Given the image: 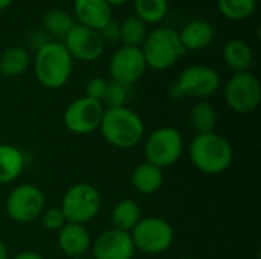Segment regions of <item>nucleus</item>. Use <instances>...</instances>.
<instances>
[{"label": "nucleus", "mask_w": 261, "mask_h": 259, "mask_svg": "<svg viewBox=\"0 0 261 259\" xmlns=\"http://www.w3.org/2000/svg\"><path fill=\"white\" fill-rule=\"evenodd\" d=\"M99 130L102 137L115 148H135L144 137L145 125L138 113L128 107L106 108Z\"/></svg>", "instance_id": "7ed1b4c3"}, {"label": "nucleus", "mask_w": 261, "mask_h": 259, "mask_svg": "<svg viewBox=\"0 0 261 259\" xmlns=\"http://www.w3.org/2000/svg\"><path fill=\"white\" fill-rule=\"evenodd\" d=\"M147 69L148 67L141 47L121 46L115 50L109 61V73L112 81L125 87L138 82Z\"/></svg>", "instance_id": "f8f14e48"}, {"label": "nucleus", "mask_w": 261, "mask_h": 259, "mask_svg": "<svg viewBox=\"0 0 261 259\" xmlns=\"http://www.w3.org/2000/svg\"><path fill=\"white\" fill-rule=\"evenodd\" d=\"M147 35V23H144L136 15H128L119 23V41L122 43V46L142 47Z\"/></svg>", "instance_id": "b1692460"}, {"label": "nucleus", "mask_w": 261, "mask_h": 259, "mask_svg": "<svg viewBox=\"0 0 261 259\" xmlns=\"http://www.w3.org/2000/svg\"><path fill=\"white\" fill-rule=\"evenodd\" d=\"M73 12L78 24L101 31L112 18V6L106 0H73Z\"/></svg>", "instance_id": "dca6fc26"}, {"label": "nucleus", "mask_w": 261, "mask_h": 259, "mask_svg": "<svg viewBox=\"0 0 261 259\" xmlns=\"http://www.w3.org/2000/svg\"><path fill=\"white\" fill-rule=\"evenodd\" d=\"M12 259H44V256L37 252H21V253L15 255Z\"/></svg>", "instance_id": "473e14b6"}, {"label": "nucleus", "mask_w": 261, "mask_h": 259, "mask_svg": "<svg viewBox=\"0 0 261 259\" xmlns=\"http://www.w3.org/2000/svg\"><path fill=\"white\" fill-rule=\"evenodd\" d=\"M57 243L60 250L69 258L86 256L92 247V238L86 226L75 223H66L58 231Z\"/></svg>", "instance_id": "2eb2a0df"}, {"label": "nucleus", "mask_w": 261, "mask_h": 259, "mask_svg": "<svg viewBox=\"0 0 261 259\" xmlns=\"http://www.w3.org/2000/svg\"><path fill=\"white\" fill-rule=\"evenodd\" d=\"M225 101L237 114L254 113L261 102V84L257 75L251 70L234 73L225 84Z\"/></svg>", "instance_id": "1a4fd4ad"}, {"label": "nucleus", "mask_w": 261, "mask_h": 259, "mask_svg": "<svg viewBox=\"0 0 261 259\" xmlns=\"http://www.w3.org/2000/svg\"><path fill=\"white\" fill-rule=\"evenodd\" d=\"M179 259H190V258H179Z\"/></svg>", "instance_id": "58836bf2"}, {"label": "nucleus", "mask_w": 261, "mask_h": 259, "mask_svg": "<svg viewBox=\"0 0 261 259\" xmlns=\"http://www.w3.org/2000/svg\"><path fill=\"white\" fill-rule=\"evenodd\" d=\"M164 185V171L148 162L139 163L132 174V186L144 195L156 194Z\"/></svg>", "instance_id": "6ab92c4d"}, {"label": "nucleus", "mask_w": 261, "mask_h": 259, "mask_svg": "<svg viewBox=\"0 0 261 259\" xmlns=\"http://www.w3.org/2000/svg\"><path fill=\"white\" fill-rule=\"evenodd\" d=\"M99 34H101V37H102V40H104L106 44H107V43H110V44L118 43V41H119V23H118L116 20L112 18V20L99 31Z\"/></svg>", "instance_id": "7c9ffc66"}, {"label": "nucleus", "mask_w": 261, "mask_h": 259, "mask_svg": "<svg viewBox=\"0 0 261 259\" xmlns=\"http://www.w3.org/2000/svg\"><path fill=\"white\" fill-rule=\"evenodd\" d=\"M0 215H2V205H0Z\"/></svg>", "instance_id": "4c0bfd02"}, {"label": "nucleus", "mask_w": 261, "mask_h": 259, "mask_svg": "<svg viewBox=\"0 0 261 259\" xmlns=\"http://www.w3.org/2000/svg\"><path fill=\"white\" fill-rule=\"evenodd\" d=\"M63 44L73 60L83 63L99 60L106 50V43L101 34L83 24H73V27L64 35Z\"/></svg>", "instance_id": "ddd939ff"}, {"label": "nucleus", "mask_w": 261, "mask_h": 259, "mask_svg": "<svg viewBox=\"0 0 261 259\" xmlns=\"http://www.w3.org/2000/svg\"><path fill=\"white\" fill-rule=\"evenodd\" d=\"M223 61L234 73L249 72L254 64V50L245 40L232 38L223 47Z\"/></svg>", "instance_id": "a211bd4d"}, {"label": "nucleus", "mask_w": 261, "mask_h": 259, "mask_svg": "<svg viewBox=\"0 0 261 259\" xmlns=\"http://www.w3.org/2000/svg\"><path fill=\"white\" fill-rule=\"evenodd\" d=\"M14 3V0H0V11H5L6 8H9Z\"/></svg>", "instance_id": "f704fd0d"}, {"label": "nucleus", "mask_w": 261, "mask_h": 259, "mask_svg": "<svg viewBox=\"0 0 261 259\" xmlns=\"http://www.w3.org/2000/svg\"><path fill=\"white\" fill-rule=\"evenodd\" d=\"M127 98H128L127 87L122 85V84H118L115 81H110V82H107V87H106V92H104L101 104L106 105L107 108L125 107Z\"/></svg>", "instance_id": "cd10ccee"}, {"label": "nucleus", "mask_w": 261, "mask_h": 259, "mask_svg": "<svg viewBox=\"0 0 261 259\" xmlns=\"http://www.w3.org/2000/svg\"><path fill=\"white\" fill-rule=\"evenodd\" d=\"M219 116L213 104L208 101H199L193 105L188 114V124L196 134H206L216 130Z\"/></svg>", "instance_id": "4be33fe9"}, {"label": "nucleus", "mask_w": 261, "mask_h": 259, "mask_svg": "<svg viewBox=\"0 0 261 259\" xmlns=\"http://www.w3.org/2000/svg\"><path fill=\"white\" fill-rule=\"evenodd\" d=\"M31 64V56L26 47L11 46L0 53V75L5 78L21 76Z\"/></svg>", "instance_id": "412c9836"}, {"label": "nucleus", "mask_w": 261, "mask_h": 259, "mask_svg": "<svg viewBox=\"0 0 261 259\" xmlns=\"http://www.w3.org/2000/svg\"><path fill=\"white\" fill-rule=\"evenodd\" d=\"M43 31L47 35L54 37H63L73 27L75 18L63 9H50L43 15Z\"/></svg>", "instance_id": "a878e982"}, {"label": "nucleus", "mask_w": 261, "mask_h": 259, "mask_svg": "<svg viewBox=\"0 0 261 259\" xmlns=\"http://www.w3.org/2000/svg\"><path fill=\"white\" fill-rule=\"evenodd\" d=\"M220 84L222 79L217 70L210 66L194 64L180 72L177 81L170 89V95L173 99H205L213 96L220 89Z\"/></svg>", "instance_id": "39448f33"}, {"label": "nucleus", "mask_w": 261, "mask_h": 259, "mask_svg": "<svg viewBox=\"0 0 261 259\" xmlns=\"http://www.w3.org/2000/svg\"><path fill=\"white\" fill-rule=\"evenodd\" d=\"M102 206V197L99 191L90 183L72 185L63 195L60 209L64 214L67 223L87 224L92 221Z\"/></svg>", "instance_id": "423d86ee"}, {"label": "nucleus", "mask_w": 261, "mask_h": 259, "mask_svg": "<svg viewBox=\"0 0 261 259\" xmlns=\"http://www.w3.org/2000/svg\"><path fill=\"white\" fill-rule=\"evenodd\" d=\"M177 34L185 52L202 50L208 47L214 40V27L205 20H191Z\"/></svg>", "instance_id": "f3484780"}, {"label": "nucleus", "mask_w": 261, "mask_h": 259, "mask_svg": "<svg viewBox=\"0 0 261 259\" xmlns=\"http://www.w3.org/2000/svg\"><path fill=\"white\" fill-rule=\"evenodd\" d=\"M107 82L109 81L104 79V78H101V76H95V78L89 79L86 82V89H84L86 95L84 96L101 102L102 101V96H104V92H106V87H107Z\"/></svg>", "instance_id": "c756f323"}, {"label": "nucleus", "mask_w": 261, "mask_h": 259, "mask_svg": "<svg viewBox=\"0 0 261 259\" xmlns=\"http://www.w3.org/2000/svg\"><path fill=\"white\" fill-rule=\"evenodd\" d=\"M193 165L203 174L219 176L229 169L234 162V148L229 140L213 131L196 134L188 148Z\"/></svg>", "instance_id": "f257e3e1"}, {"label": "nucleus", "mask_w": 261, "mask_h": 259, "mask_svg": "<svg viewBox=\"0 0 261 259\" xmlns=\"http://www.w3.org/2000/svg\"><path fill=\"white\" fill-rule=\"evenodd\" d=\"M104 105L99 101L81 96L72 101L63 114L64 127L73 134H89L99 128L104 114Z\"/></svg>", "instance_id": "9b49d317"}, {"label": "nucleus", "mask_w": 261, "mask_h": 259, "mask_svg": "<svg viewBox=\"0 0 261 259\" xmlns=\"http://www.w3.org/2000/svg\"><path fill=\"white\" fill-rule=\"evenodd\" d=\"M40 221H41V226L49 232H58L67 223L66 218H64L63 211L60 209V206L44 209L43 214L40 215Z\"/></svg>", "instance_id": "c85d7f7f"}, {"label": "nucleus", "mask_w": 261, "mask_h": 259, "mask_svg": "<svg viewBox=\"0 0 261 259\" xmlns=\"http://www.w3.org/2000/svg\"><path fill=\"white\" fill-rule=\"evenodd\" d=\"M258 2H260V0H258Z\"/></svg>", "instance_id": "ea45409f"}, {"label": "nucleus", "mask_w": 261, "mask_h": 259, "mask_svg": "<svg viewBox=\"0 0 261 259\" xmlns=\"http://www.w3.org/2000/svg\"><path fill=\"white\" fill-rule=\"evenodd\" d=\"M72 259H89V258H86V256H80V258H72Z\"/></svg>", "instance_id": "e433bc0d"}, {"label": "nucleus", "mask_w": 261, "mask_h": 259, "mask_svg": "<svg viewBox=\"0 0 261 259\" xmlns=\"http://www.w3.org/2000/svg\"><path fill=\"white\" fill-rule=\"evenodd\" d=\"M73 70V58L63 43L49 41L35 52L34 73L37 81L49 90H58L67 84Z\"/></svg>", "instance_id": "f03ea898"}, {"label": "nucleus", "mask_w": 261, "mask_h": 259, "mask_svg": "<svg viewBox=\"0 0 261 259\" xmlns=\"http://www.w3.org/2000/svg\"><path fill=\"white\" fill-rule=\"evenodd\" d=\"M26 41H28L29 49H34V50L37 52V50L41 49L44 44H47V43L50 41V38H49V35H47L44 31H41V29H34L32 32H29Z\"/></svg>", "instance_id": "2f4dec72"}, {"label": "nucleus", "mask_w": 261, "mask_h": 259, "mask_svg": "<svg viewBox=\"0 0 261 259\" xmlns=\"http://www.w3.org/2000/svg\"><path fill=\"white\" fill-rule=\"evenodd\" d=\"M184 153V137L173 127H161L154 130L145 140V162L164 169L174 165Z\"/></svg>", "instance_id": "6e6552de"}, {"label": "nucleus", "mask_w": 261, "mask_h": 259, "mask_svg": "<svg viewBox=\"0 0 261 259\" xmlns=\"http://www.w3.org/2000/svg\"><path fill=\"white\" fill-rule=\"evenodd\" d=\"M44 194L35 185H18L15 186L6 198V214L8 217L18 223L28 224L40 218L44 211Z\"/></svg>", "instance_id": "9d476101"}, {"label": "nucleus", "mask_w": 261, "mask_h": 259, "mask_svg": "<svg viewBox=\"0 0 261 259\" xmlns=\"http://www.w3.org/2000/svg\"><path fill=\"white\" fill-rule=\"evenodd\" d=\"M141 50L147 67L153 70H167L173 67L185 53L179 34L171 27H156L148 32Z\"/></svg>", "instance_id": "20e7f679"}, {"label": "nucleus", "mask_w": 261, "mask_h": 259, "mask_svg": "<svg viewBox=\"0 0 261 259\" xmlns=\"http://www.w3.org/2000/svg\"><path fill=\"white\" fill-rule=\"evenodd\" d=\"M0 259H9V252H8V247L5 244V241L0 238Z\"/></svg>", "instance_id": "72a5a7b5"}, {"label": "nucleus", "mask_w": 261, "mask_h": 259, "mask_svg": "<svg viewBox=\"0 0 261 259\" xmlns=\"http://www.w3.org/2000/svg\"><path fill=\"white\" fill-rule=\"evenodd\" d=\"M217 8L225 18L242 21L255 14L258 0H217Z\"/></svg>", "instance_id": "bb28decb"}, {"label": "nucleus", "mask_w": 261, "mask_h": 259, "mask_svg": "<svg viewBox=\"0 0 261 259\" xmlns=\"http://www.w3.org/2000/svg\"><path fill=\"white\" fill-rule=\"evenodd\" d=\"M24 168L21 151L9 143H0V185L15 182Z\"/></svg>", "instance_id": "aec40b11"}, {"label": "nucleus", "mask_w": 261, "mask_h": 259, "mask_svg": "<svg viewBox=\"0 0 261 259\" xmlns=\"http://www.w3.org/2000/svg\"><path fill=\"white\" fill-rule=\"evenodd\" d=\"M135 15L147 24L161 23L170 9L168 0H133Z\"/></svg>", "instance_id": "393cba45"}, {"label": "nucleus", "mask_w": 261, "mask_h": 259, "mask_svg": "<svg viewBox=\"0 0 261 259\" xmlns=\"http://www.w3.org/2000/svg\"><path fill=\"white\" fill-rule=\"evenodd\" d=\"M93 259H133L136 252L128 232L115 227L107 229L92 243Z\"/></svg>", "instance_id": "4468645a"}, {"label": "nucleus", "mask_w": 261, "mask_h": 259, "mask_svg": "<svg viewBox=\"0 0 261 259\" xmlns=\"http://www.w3.org/2000/svg\"><path fill=\"white\" fill-rule=\"evenodd\" d=\"M110 6H119V5H124V3H127L128 0H106Z\"/></svg>", "instance_id": "c9c22d12"}, {"label": "nucleus", "mask_w": 261, "mask_h": 259, "mask_svg": "<svg viewBox=\"0 0 261 259\" xmlns=\"http://www.w3.org/2000/svg\"><path fill=\"white\" fill-rule=\"evenodd\" d=\"M110 217H112V224H113L112 227L130 234L133 231V227L142 218V214H141L139 205L135 200L125 198L115 205Z\"/></svg>", "instance_id": "5701e85b"}, {"label": "nucleus", "mask_w": 261, "mask_h": 259, "mask_svg": "<svg viewBox=\"0 0 261 259\" xmlns=\"http://www.w3.org/2000/svg\"><path fill=\"white\" fill-rule=\"evenodd\" d=\"M135 249L147 255L167 252L174 241L173 226L161 217H145L130 232Z\"/></svg>", "instance_id": "0eeeda50"}]
</instances>
